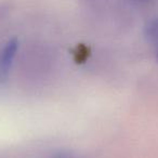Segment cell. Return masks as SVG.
I'll list each match as a JSON object with an SVG mask.
<instances>
[{
	"mask_svg": "<svg viewBox=\"0 0 158 158\" xmlns=\"http://www.w3.org/2000/svg\"><path fill=\"white\" fill-rule=\"evenodd\" d=\"M145 37L158 49V18L149 21L145 27Z\"/></svg>",
	"mask_w": 158,
	"mask_h": 158,
	"instance_id": "2",
	"label": "cell"
},
{
	"mask_svg": "<svg viewBox=\"0 0 158 158\" xmlns=\"http://www.w3.org/2000/svg\"><path fill=\"white\" fill-rule=\"evenodd\" d=\"M18 48V40L12 39L8 41L7 44L0 50V82L5 81L7 79L13 60L15 57Z\"/></svg>",
	"mask_w": 158,
	"mask_h": 158,
	"instance_id": "1",
	"label": "cell"
},
{
	"mask_svg": "<svg viewBox=\"0 0 158 158\" xmlns=\"http://www.w3.org/2000/svg\"><path fill=\"white\" fill-rule=\"evenodd\" d=\"M56 158H69V157H66V156H59V157Z\"/></svg>",
	"mask_w": 158,
	"mask_h": 158,
	"instance_id": "4",
	"label": "cell"
},
{
	"mask_svg": "<svg viewBox=\"0 0 158 158\" xmlns=\"http://www.w3.org/2000/svg\"><path fill=\"white\" fill-rule=\"evenodd\" d=\"M156 53H157V60H158V49H157V52H156Z\"/></svg>",
	"mask_w": 158,
	"mask_h": 158,
	"instance_id": "5",
	"label": "cell"
},
{
	"mask_svg": "<svg viewBox=\"0 0 158 158\" xmlns=\"http://www.w3.org/2000/svg\"><path fill=\"white\" fill-rule=\"evenodd\" d=\"M138 2H141V3H146V2H149L151 0H135Z\"/></svg>",
	"mask_w": 158,
	"mask_h": 158,
	"instance_id": "3",
	"label": "cell"
}]
</instances>
